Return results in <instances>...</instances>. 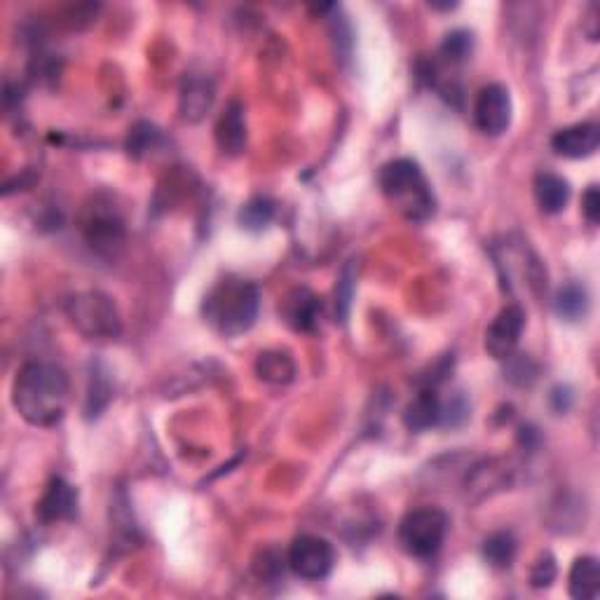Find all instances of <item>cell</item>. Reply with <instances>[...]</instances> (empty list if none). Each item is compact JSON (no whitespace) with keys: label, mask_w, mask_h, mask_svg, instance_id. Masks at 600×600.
Returning <instances> with one entry per match:
<instances>
[{"label":"cell","mask_w":600,"mask_h":600,"mask_svg":"<svg viewBox=\"0 0 600 600\" xmlns=\"http://www.w3.org/2000/svg\"><path fill=\"white\" fill-rule=\"evenodd\" d=\"M111 383H108L106 373L99 371V368H94L90 375V387H87V406L85 413L87 418H97V415L104 411L108 406V401H111Z\"/></svg>","instance_id":"cell-22"},{"label":"cell","mask_w":600,"mask_h":600,"mask_svg":"<svg viewBox=\"0 0 600 600\" xmlns=\"http://www.w3.org/2000/svg\"><path fill=\"white\" fill-rule=\"evenodd\" d=\"M261 293L254 282L240 277H225L214 284L202 303V315L216 333L235 338L256 324Z\"/></svg>","instance_id":"cell-2"},{"label":"cell","mask_w":600,"mask_h":600,"mask_svg":"<svg viewBox=\"0 0 600 600\" xmlns=\"http://www.w3.org/2000/svg\"><path fill=\"white\" fill-rule=\"evenodd\" d=\"M319 315H322V303H319V298L310 289L298 286V289L286 293L282 303V317L293 331H300V333L315 331Z\"/></svg>","instance_id":"cell-12"},{"label":"cell","mask_w":600,"mask_h":600,"mask_svg":"<svg viewBox=\"0 0 600 600\" xmlns=\"http://www.w3.org/2000/svg\"><path fill=\"white\" fill-rule=\"evenodd\" d=\"M472 33L467 31H453L448 33L446 40L441 45V57L450 61V64H462L469 54H472Z\"/></svg>","instance_id":"cell-24"},{"label":"cell","mask_w":600,"mask_h":600,"mask_svg":"<svg viewBox=\"0 0 600 600\" xmlns=\"http://www.w3.org/2000/svg\"><path fill=\"white\" fill-rule=\"evenodd\" d=\"M598 143L600 127L596 122H577V125L558 129L554 139H551V148H554L561 158L582 160L596 153Z\"/></svg>","instance_id":"cell-11"},{"label":"cell","mask_w":600,"mask_h":600,"mask_svg":"<svg viewBox=\"0 0 600 600\" xmlns=\"http://www.w3.org/2000/svg\"><path fill=\"white\" fill-rule=\"evenodd\" d=\"M216 143L223 153L237 155L247 146V122L240 101H230L216 122Z\"/></svg>","instance_id":"cell-13"},{"label":"cell","mask_w":600,"mask_h":600,"mask_svg":"<svg viewBox=\"0 0 600 600\" xmlns=\"http://www.w3.org/2000/svg\"><path fill=\"white\" fill-rule=\"evenodd\" d=\"M256 375L263 383L270 385H289L296 378V361L289 352L268 350L261 352L256 359Z\"/></svg>","instance_id":"cell-16"},{"label":"cell","mask_w":600,"mask_h":600,"mask_svg":"<svg viewBox=\"0 0 600 600\" xmlns=\"http://www.w3.org/2000/svg\"><path fill=\"white\" fill-rule=\"evenodd\" d=\"M214 104V85L202 75H188L181 87V118L200 122Z\"/></svg>","instance_id":"cell-14"},{"label":"cell","mask_w":600,"mask_h":600,"mask_svg":"<svg viewBox=\"0 0 600 600\" xmlns=\"http://www.w3.org/2000/svg\"><path fill=\"white\" fill-rule=\"evenodd\" d=\"M556 312L565 322H579L589 312V293L579 284H565L556 296Z\"/></svg>","instance_id":"cell-19"},{"label":"cell","mask_w":600,"mask_h":600,"mask_svg":"<svg viewBox=\"0 0 600 600\" xmlns=\"http://www.w3.org/2000/svg\"><path fill=\"white\" fill-rule=\"evenodd\" d=\"M336 563L333 544L317 535H300L289 549V568L303 579H324Z\"/></svg>","instance_id":"cell-7"},{"label":"cell","mask_w":600,"mask_h":600,"mask_svg":"<svg viewBox=\"0 0 600 600\" xmlns=\"http://www.w3.org/2000/svg\"><path fill=\"white\" fill-rule=\"evenodd\" d=\"M572 392L570 387H556L554 392H551V406H554L556 413H568L572 406Z\"/></svg>","instance_id":"cell-28"},{"label":"cell","mask_w":600,"mask_h":600,"mask_svg":"<svg viewBox=\"0 0 600 600\" xmlns=\"http://www.w3.org/2000/svg\"><path fill=\"white\" fill-rule=\"evenodd\" d=\"M272 218H275V202H272L270 197L256 195L240 209L237 221H240L244 230L261 233V230H265L272 223Z\"/></svg>","instance_id":"cell-20"},{"label":"cell","mask_w":600,"mask_h":600,"mask_svg":"<svg viewBox=\"0 0 600 600\" xmlns=\"http://www.w3.org/2000/svg\"><path fill=\"white\" fill-rule=\"evenodd\" d=\"M535 200L544 214H558L570 200V186L561 176L544 172L535 179Z\"/></svg>","instance_id":"cell-18"},{"label":"cell","mask_w":600,"mask_h":600,"mask_svg":"<svg viewBox=\"0 0 600 600\" xmlns=\"http://www.w3.org/2000/svg\"><path fill=\"white\" fill-rule=\"evenodd\" d=\"M525 329V312L521 305H507L497 312L486 331V352L497 361L511 359Z\"/></svg>","instance_id":"cell-8"},{"label":"cell","mask_w":600,"mask_h":600,"mask_svg":"<svg viewBox=\"0 0 600 600\" xmlns=\"http://www.w3.org/2000/svg\"><path fill=\"white\" fill-rule=\"evenodd\" d=\"M160 141V132L153 125H148V122H139L132 129V134H129L127 148L129 153L136 155V158H141V155H146L150 148H155V143Z\"/></svg>","instance_id":"cell-25"},{"label":"cell","mask_w":600,"mask_h":600,"mask_svg":"<svg viewBox=\"0 0 600 600\" xmlns=\"http://www.w3.org/2000/svg\"><path fill=\"white\" fill-rule=\"evenodd\" d=\"M570 596L577 600H593L600 593V565L593 556H582L570 568Z\"/></svg>","instance_id":"cell-17"},{"label":"cell","mask_w":600,"mask_h":600,"mask_svg":"<svg viewBox=\"0 0 600 600\" xmlns=\"http://www.w3.org/2000/svg\"><path fill=\"white\" fill-rule=\"evenodd\" d=\"M556 575H558V568H556L554 556L542 554L540 558H537V563L533 565L530 582H533L535 589H547V586H551V582L556 579Z\"/></svg>","instance_id":"cell-26"},{"label":"cell","mask_w":600,"mask_h":600,"mask_svg":"<svg viewBox=\"0 0 600 600\" xmlns=\"http://www.w3.org/2000/svg\"><path fill=\"white\" fill-rule=\"evenodd\" d=\"M516 556V540L511 533H495L483 542V558L490 568L507 570Z\"/></svg>","instance_id":"cell-21"},{"label":"cell","mask_w":600,"mask_h":600,"mask_svg":"<svg viewBox=\"0 0 600 600\" xmlns=\"http://www.w3.org/2000/svg\"><path fill=\"white\" fill-rule=\"evenodd\" d=\"M75 509H78V493H75L71 483H66L57 476V479L47 483L45 493L40 495L36 504V518L45 525L61 523L73 518Z\"/></svg>","instance_id":"cell-10"},{"label":"cell","mask_w":600,"mask_h":600,"mask_svg":"<svg viewBox=\"0 0 600 600\" xmlns=\"http://www.w3.org/2000/svg\"><path fill=\"white\" fill-rule=\"evenodd\" d=\"M474 125L488 136H500L511 125V97L502 85L483 87L474 104Z\"/></svg>","instance_id":"cell-9"},{"label":"cell","mask_w":600,"mask_h":600,"mask_svg":"<svg viewBox=\"0 0 600 600\" xmlns=\"http://www.w3.org/2000/svg\"><path fill=\"white\" fill-rule=\"evenodd\" d=\"M380 188L408 221H425L434 211V197L418 162L392 160L380 169Z\"/></svg>","instance_id":"cell-3"},{"label":"cell","mask_w":600,"mask_h":600,"mask_svg":"<svg viewBox=\"0 0 600 600\" xmlns=\"http://www.w3.org/2000/svg\"><path fill=\"white\" fill-rule=\"evenodd\" d=\"M582 211H584L586 221H589L591 225H598V221H600V193H598L596 186H591L584 193Z\"/></svg>","instance_id":"cell-27"},{"label":"cell","mask_w":600,"mask_h":600,"mask_svg":"<svg viewBox=\"0 0 600 600\" xmlns=\"http://www.w3.org/2000/svg\"><path fill=\"white\" fill-rule=\"evenodd\" d=\"M80 230L85 242L99 256H115L125 244V221L111 200L94 197L80 216Z\"/></svg>","instance_id":"cell-5"},{"label":"cell","mask_w":600,"mask_h":600,"mask_svg":"<svg viewBox=\"0 0 600 600\" xmlns=\"http://www.w3.org/2000/svg\"><path fill=\"white\" fill-rule=\"evenodd\" d=\"M404 422L411 432H425L441 422V399L436 390L427 387L408 404L404 413Z\"/></svg>","instance_id":"cell-15"},{"label":"cell","mask_w":600,"mask_h":600,"mask_svg":"<svg viewBox=\"0 0 600 600\" xmlns=\"http://www.w3.org/2000/svg\"><path fill=\"white\" fill-rule=\"evenodd\" d=\"M448 533V516L439 509H415L399 525V542L408 556L432 558Z\"/></svg>","instance_id":"cell-6"},{"label":"cell","mask_w":600,"mask_h":600,"mask_svg":"<svg viewBox=\"0 0 600 600\" xmlns=\"http://www.w3.org/2000/svg\"><path fill=\"white\" fill-rule=\"evenodd\" d=\"M68 390V378L59 366L31 361L17 373L12 404L29 425L54 427L66 413Z\"/></svg>","instance_id":"cell-1"},{"label":"cell","mask_w":600,"mask_h":600,"mask_svg":"<svg viewBox=\"0 0 600 600\" xmlns=\"http://www.w3.org/2000/svg\"><path fill=\"white\" fill-rule=\"evenodd\" d=\"M354 279H357V272H354V265L347 263L338 275V284H336V317L340 322H345L347 315H350V305H352V296H354Z\"/></svg>","instance_id":"cell-23"},{"label":"cell","mask_w":600,"mask_h":600,"mask_svg":"<svg viewBox=\"0 0 600 600\" xmlns=\"http://www.w3.org/2000/svg\"><path fill=\"white\" fill-rule=\"evenodd\" d=\"M66 315L75 329L90 340H115L122 331L118 308L101 291L75 293L66 303Z\"/></svg>","instance_id":"cell-4"}]
</instances>
